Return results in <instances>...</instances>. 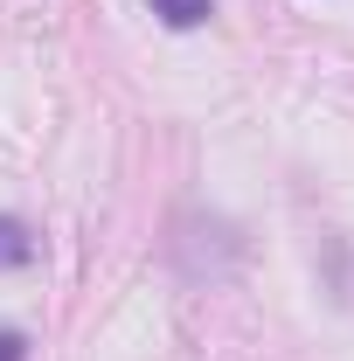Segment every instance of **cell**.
<instances>
[{"instance_id": "cell-1", "label": "cell", "mask_w": 354, "mask_h": 361, "mask_svg": "<svg viewBox=\"0 0 354 361\" xmlns=\"http://www.w3.org/2000/svg\"><path fill=\"white\" fill-rule=\"evenodd\" d=\"M35 257V236H28V223L21 216H0V271H21Z\"/></svg>"}, {"instance_id": "cell-2", "label": "cell", "mask_w": 354, "mask_h": 361, "mask_svg": "<svg viewBox=\"0 0 354 361\" xmlns=\"http://www.w3.org/2000/svg\"><path fill=\"white\" fill-rule=\"evenodd\" d=\"M146 7H153L167 28H202V21L216 14V0H146Z\"/></svg>"}, {"instance_id": "cell-3", "label": "cell", "mask_w": 354, "mask_h": 361, "mask_svg": "<svg viewBox=\"0 0 354 361\" xmlns=\"http://www.w3.org/2000/svg\"><path fill=\"white\" fill-rule=\"evenodd\" d=\"M0 361H28V341L21 334H0Z\"/></svg>"}]
</instances>
